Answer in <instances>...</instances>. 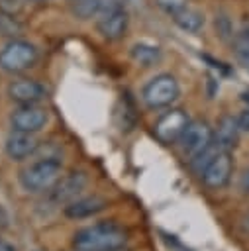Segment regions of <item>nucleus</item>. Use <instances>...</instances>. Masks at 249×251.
Instances as JSON below:
<instances>
[{"instance_id":"6e6552de","label":"nucleus","mask_w":249,"mask_h":251,"mask_svg":"<svg viewBox=\"0 0 249 251\" xmlns=\"http://www.w3.org/2000/svg\"><path fill=\"white\" fill-rule=\"evenodd\" d=\"M47 120H49L47 110L41 108V106H37V104L20 106V108H16L10 114V126H12V129L27 131V133H35L41 127H45Z\"/></svg>"},{"instance_id":"20e7f679","label":"nucleus","mask_w":249,"mask_h":251,"mask_svg":"<svg viewBox=\"0 0 249 251\" xmlns=\"http://www.w3.org/2000/svg\"><path fill=\"white\" fill-rule=\"evenodd\" d=\"M212 143H214V129L210 127L208 122L202 120H190L176 141L180 155L188 163L194 161L198 155H202Z\"/></svg>"},{"instance_id":"dca6fc26","label":"nucleus","mask_w":249,"mask_h":251,"mask_svg":"<svg viewBox=\"0 0 249 251\" xmlns=\"http://www.w3.org/2000/svg\"><path fill=\"white\" fill-rule=\"evenodd\" d=\"M129 55H131V59H133L137 65H141V67H153V65H157V63L161 61V57H163V53H161V49H159L157 45L145 43V41L133 43L131 49H129Z\"/></svg>"},{"instance_id":"39448f33","label":"nucleus","mask_w":249,"mask_h":251,"mask_svg":"<svg viewBox=\"0 0 249 251\" xmlns=\"http://www.w3.org/2000/svg\"><path fill=\"white\" fill-rule=\"evenodd\" d=\"M37 47L25 39H10L0 49V69L4 73H24L37 63Z\"/></svg>"},{"instance_id":"4be33fe9","label":"nucleus","mask_w":249,"mask_h":251,"mask_svg":"<svg viewBox=\"0 0 249 251\" xmlns=\"http://www.w3.org/2000/svg\"><path fill=\"white\" fill-rule=\"evenodd\" d=\"M237 126H239V131H249V106H245L239 114H237Z\"/></svg>"},{"instance_id":"a211bd4d","label":"nucleus","mask_w":249,"mask_h":251,"mask_svg":"<svg viewBox=\"0 0 249 251\" xmlns=\"http://www.w3.org/2000/svg\"><path fill=\"white\" fill-rule=\"evenodd\" d=\"M71 12L78 20H92L100 14V0H73Z\"/></svg>"},{"instance_id":"2eb2a0df","label":"nucleus","mask_w":249,"mask_h":251,"mask_svg":"<svg viewBox=\"0 0 249 251\" xmlns=\"http://www.w3.org/2000/svg\"><path fill=\"white\" fill-rule=\"evenodd\" d=\"M171 18H173V22L182 31H188V33H198L204 27V22H206L204 20V14L198 12V10H194V8H190V6L180 8L178 12L171 14Z\"/></svg>"},{"instance_id":"412c9836","label":"nucleus","mask_w":249,"mask_h":251,"mask_svg":"<svg viewBox=\"0 0 249 251\" xmlns=\"http://www.w3.org/2000/svg\"><path fill=\"white\" fill-rule=\"evenodd\" d=\"M127 6V0H100V14H108V12H114V10H124Z\"/></svg>"},{"instance_id":"5701e85b","label":"nucleus","mask_w":249,"mask_h":251,"mask_svg":"<svg viewBox=\"0 0 249 251\" xmlns=\"http://www.w3.org/2000/svg\"><path fill=\"white\" fill-rule=\"evenodd\" d=\"M239 188L245 192V194H249V167L241 173V176H239Z\"/></svg>"},{"instance_id":"f03ea898","label":"nucleus","mask_w":249,"mask_h":251,"mask_svg":"<svg viewBox=\"0 0 249 251\" xmlns=\"http://www.w3.org/2000/svg\"><path fill=\"white\" fill-rule=\"evenodd\" d=\"M63 175V161L59 157H41L24 167L18 175V182L25 192L51 190Z\"/></svg>"},{"instance_id":"9b49d317","label":"nucleus","mask_w":249,"mask_h":251,"mask_svg":"<svg viewBox=\"0 0 249 251\" xmlns=\"http://www.w3.org/2000/svg\"><path fill=\"white\" fill-rule=\"evenodd\" d=\"M127 24H129V16H127V10L124 8V10H114V12H108V14L98 16L96 29H98V33L104 39L118 41L127 31Z\"/></svg>"},{"instance_id":"9d476101","label":"nucleus","mask_w":249,"mask_h":251,"mask_svg":"<svg viewBox=\"0 0 249 251\" xmlns=\"http://www.w3.org/2000/svg\"><path fill=\"white\" fill-rule=\"evenodd\" d=\"M37 149H39L37 137L33 133H27V131L12 129L4 141V151L14 161H24V159L31 157Z\"/></svg>"},{"instance_id":"7ed1b4c3","label":"nucleus","mask_w":249,"mask_h":251,"mask_svg":"<svg viewBox=\"0 0 249 251\" xmlns=\"http://www.w3.org/2000/svg\"><path fill=\"white\" fill-rule=\"evenodd\" d=\"M180 96V84L178 80L169 75V73H161L155 75L149 82L143 84L141 88V100L145 102L147 108L151 110H161V108H169L171 104H174Z\"/></svg>"},{"instance_id":"423d86ee","label":"nucleus","mask_w":249,"mask_h":251,"mask_svg":"<svg viewBox=\"0 0 249 251\" xmlns=\"http://www.w3.org/2000/svg\"><path fill=\"white\" fill-rule=\"evenodd\" d=\"M188 122H190V118H188V114L184 110L171 108L169 112L161 114L159 120L153 124V133L161 143L171 145V143L178 141V137L182 135V131L188 126Z\"/></svg>"},{"instance_id":"f8f14e48","label":"nucleus","mask_w":249,"mask_h":251,"mask_svg":"<svg viewBox=\"0 0 249 251\" xmlns=\"http://www.w3.org/2000/svg\"><path fill=\"white\" fill-rule=\"evenodd\" d=\"M106 206H108L106 198L92 194V196H82V198H75V200L67 202L63 208V214L71 220H86V218H92V216L100 214L102 210H106Z\"/></svg>"},{"instance_id":"aec40b11","label":"nucleus","mask_w":249,"mask_h":251,"mask_svg":"<svg viewBox=\"0 0 249 251\" xmlns=\"http://www.w3.org/2000/svg\"><path fill=\"white\" fill-rule=\"evenodd\" d=\"M22 12V2L20 0H0V14L16 18Z\"/></svg>"},{"instance_id":"a878e982","label":"nucleus","mask_w":249,"mask_h":251,"mask_svg":"<svg viewBox=\"0 0 249 251\" xmlns=\"http://www.w3.org/2000/svg\"><path fill=\"white\" fill-rule=\"evenodd\" d=\"M29 2H41V0H29Z\"/></svg>"},{"instance_id":"f257e3e1","label":"nucleus","mask_w":249,"mask_h":251,"mask_svg":"<svg viewBox=\"0 0 249 251\" xmlns=\"http://www.w3.org/2000/svg\"><path fill=\"white\" fill-rule=\"evenodd\" d=\"M127 245V231L116 222H96L75 231L76 251H120Z\"/></svg>"},{"instance_id":"ddd939ff","label":"nucleus","mask_w":249,"mask_h":251,"mask_svg":"<svg viewBox=\"0 0 249 251\" xmlns=\"http://www.w3.org/2000/svg\"><path fill=\"white\" fill-rule=\"evenodd\" d=\"M86 175L84 173H71L57 180V184L51 188V200L55 204H67L76 198V194L86 186Z\"/></svg>"},{"instance_id":"1a4fd4ad","label":"nucleus","mask_w":249,"mask_h":251,"mask_svg":"<svg viewBox=\"0 0 249 251\" xmlns=\"http://www.w3.org/2000/svg\"><path fill=\"white\" fill-rule=\"evenodd\" d=\"M8 96L20 106L39 104L47 98V88L33 78H16L8 84Z\"/></svg>"},{"instance_id":"f3484780","label":"nucleus","mask_w":249,"mask_h":251,"mask_svg":"<svg viewBox=\"0 0 249 251\" xmlns=\"http://www.w3.org/2000/svg\"><path fill=\"white\" fill-rule=\"evenodd\" d=\"M231 47H233L235 59L249 69V27H241L239 31H235L231 39Z\"/></svg>"},{"instance_id":"6ab92c4d","label":"nucleus","mask_w":249,"mask_h":251,"mask_svg":"<svg viewBox=\"0 0 249 251\" xmlns=\"http://www.w3.org/2000/svg\"><path fill=\"white\" fill-rule=\"evenodd\" d=\"M155 2H157V6H159L163 12H167L169 16H171V14H174V12H178L180 8L188 6V2H186V0H155Z\"/></svg>"},{"instance_id":"4468645a","label":"nucleus","mask_w":249,"mask_h":251,"mask_svg":"<svg viewBox=\"0 0 249 251\" xmlns=\"http://www.w3.org/2000/svg\"><path fill=\"white\" fill-rule=\"evenodd\" d=\"M214 141L220 149L231 151L239 141V126L233 116H222L218 122V127L214 131Z\"/></svg>"},{"instance_id":"b1692460","label":"nucleus","mask_w":249,"mask_h":251,"mask_svg":"<svg viewBox=\"0 0 249 251\" xmlns=\"http://www.w3.org/2000/svg\"><path fill=\"white\" fill-rule=\"evenodd\" d=\"M0 251H18L10 241H6V239H2L0 237Z\"/></svg>"},{"instance_id":"0eeeda50","label":"nucleus","mask_w":249,"mask_h":251,"mask_svg":"<svg viewBox=\"0 0 249 251\" xmlns=\"http://www.w3.org/2000/svg\"><path fill=\"white\" fill-rule=\"evenodd\" d=\"M231 175H233V157H231V151L220 149L214 155V159L204 167L200 178H202L204 186H208L212 190H218V188H224L231 180Z\"/></svg>"},{"instance_id":"393cba45","label":"nucleus","mask_w":249,"mask_h":251,"mask_svg":"<svg viewBox=\"0 0 249 251\" xmlns=\"http://www.w3.org/2000/svg\"><path fill=\"white\" fill-rule=\"evenodd\" d=\"M6 224H8V216H6L4 208L0 206V229H2V227H6Z\"/></svg>"}]
</instances>
